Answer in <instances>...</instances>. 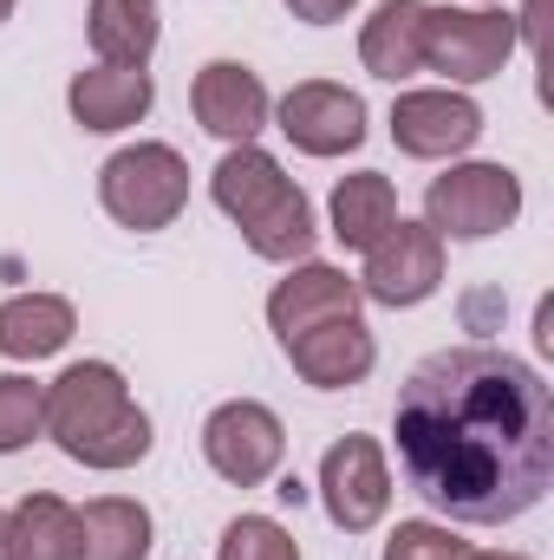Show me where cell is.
<instances>
[{
	"label": "cell",
	"mask_w": 554,
	"mask_h": 560,
	"mask_svg": "<svg viewBox=\"0 0 554 560\" xmlns=\"http://www.w3.org/2000/svg\"><path fill=\"white\" fill-rule=\"evenodd\" d=\"M392 436L405 482L470 528L529 515L554 482V398L503 346L430 352L399 392Z\"/></svg>",
	"instance_id": "cell-1"
},
{
	"label": "cell",
	"mask_w": 554,
	"mask_h": 560,
	"mask_svg": "<svg viewBox=\"0 0 554 560\" xmlns=\"http://www.w3.org/2000/svg\"><path fill=\"white\" fill-rule=\"evenodd\" d=\"M99 202L118 229H138V235H157L183 215L189 202V163L170 150V143H131L118 150L105 170H99Z\"/></svg>",
	"instance_id": "cell-4"
},
{
	"label": "cell",
	"mask_w": 554,
	"mask_h": 560,
	"mask_svg": "<svg viewBox=\"0 0 554 560\" xmlns=\"http://www.w3.org/2000/svg\"><path fill=\"white\" fill-rule=\"evenodd\" d=\"M7 13H13V0H0V20H7Z\"/></svg>",
	"instance_id": "cell-28"
},
{
	"label": "cell",
	"mask_w": 554,
	"mask_h": 560,
	"mask_svg": "<svg viewBox=\"0 0 554 560\" xmlns=\"http://www.w3.org/2000/svg\"><path fill=\"white\" fill-rule=\"evenodd\" d=\"M516 215H522V176L503 163H457V170L430 176V189H424V222L450 242L503 235Z\"/></svg>",
	"instance_id": "cell-5"
},
{
	"label": "cell",
	"mask_w": 554,
	"mask_h": 560,
	"mask_svg": "<svg viewBox=\"0 0 554 560\" xmlns=\"http://www.w3.org/2000/svg\"><path fill=\"white\" fill-rule=\"evenodd\" d=\"M66 105L85 131H125L157 105V85L143 66H92L66 85Z\"/></svg>",
	"instance_id": "cell-15"
},
{
	"label": "cell",
	"mask_w": 554,
	"mask_h": 560,
	"mask_svg": "<svg viewBox=\"0 0 554 560\" xmlns=\"http://www.w3.org/2000/svg\"><path fill=\"white\" fill-rule=\"evenodd\" d=\"M522 26L496 7H430L424 20V66L457 79V85H483L509 66Z\"/></svg>",
	"instance_id": "cell-6"
},
{
	"label": "cell",
	"mask_w": 554,
	"mask_h": 560,
	"mask_svg": "<svg viewBox=\"0 0 554 560\" xmlns=\"http://www.w3.org/2000/svg\"><path fill=\"white\" fill-rule=\"evenodd\" d=\"M209 196L262 261H307L320 242L307 189L255 143H229V156L209 170Z\"/></svg>",
	"instance_id": "cell-3"
},
{
	"label": "cell",
	"mask_w": 554,
	"mask_h": 560,
	"mask_svg": "<svg viewBox=\"0 0 554 560\" xmlns=\"http://www.w3.org/2000/svg\"><path fill=\"white\" fill-rule=\"evenodd\" d=\"M320 502H326V522L346 528V535H366L385 509H392V469H385V450L372 436H339L320 463Z\"/></svg>",
	"instance_id": "cell-9"
},
{
	"label": "cell",
	"mask_w": 554,
	"mask_h": 560,
	"mask_svg": "<svg viewBox=\"0 0 554 560\" xmlns=\"http://www.w3.org/2000/svg\"><path fill=\"white\" fill-rule=\"evenodd\" d=\"M72 332H79V313L59 293H13L0 306V352L7 359H53V352H66Z\"/></svg>",
	"instance_id": "cell-18"
},
{
	"label": "cell",
	"mask_w": 554,
	"mask_h": 560,
	"mask_svg": "<svg viewBox=\"0 0 554 560\" xmlns=\"http://www.w3.org/2000/svg\"><path fill=\"white\" fill-rule=\"evenodd\" d=\"M280 352L293 359V372H300L313 392H346V385H359V378L379 365L372 326H366L359 313H353V319H326V326H313V332L287 339Z\"/></svg>",
	"instance_id": "cell-14"
},
{
	"label": "cell",
	"mask_w": 554,
	"mask_h": 560,
	"mask_svg": "<svg viewBox=\"0 0 554 560\" xmlns=\"http://www.w3.org/2000/svg\"><path fill=\"white\" fill-rule=\"evenodd\" d=\"M385 560H470V541H457L443 522H399Z\"/></svg>",
	"instance_id": "cell-24"
},
{
	"label": "cell",
	"mask_w": 554,
	"mask_h": 560,
	"mask_svg": "<svg viewBox=\"0 0 554 560\" xmlns=\"http://www.w3.org/2000/svg\"><path fill=\"white\" fill-rule=\"evenodd\" d=\"M470 560H529V555H470Z\"/></svg>",
	"instance_id": "cell-27"
},
{
	"label": "cell",
	"mask_w": 554,
	"mask_h": 560,
	"mask_svg": "<svg viewBox=\"0 0 554 560\" xmlns=\"http://www.w3.org/2000/svg\"><path fill=\"white\" fill-rule=\"evenodd\" d=\"M424 20H430L424 0H385V7L366 20V33H359V59H366L372 79L399 85V79L424 72Z\"/></svg>",
	"instance_id": "cell-17"
},
{
	"label": "cell",
	"mask_w": 554,
	"mask_h": 560,
	"mask_svg": "<svg viewBox=\"0 0 554 560\" xmlns=\"http://www.w3.org/2000/svg\"><path fill=\"white\" fill-rule=\"evenodd\" d=\"M196 125L222 143H255V131L268 125V85L242 66V59H209L189 85Z\"/></svg>",
	"instance_id": "cell-11"
},
{
	"label": "cell",
	"mask_w": 554,
	"mask_h": 560,
	"mask_svg": "<svg viewBox=\"0 0 554 560\" xmlns=\"http://www.w3.org/2000/svg\"><path fill=\"white\" fill-rule=\"evenodd\" d=\"M280 131L307 156H346L366 143V98L333 79H300L280 98Z\"/></svg>",
	"instance_id": "cell-10"
},
{
	"label": "cell",
	"mask_w": 554,
	"mask_h": 560,
	"mask_svg": "<svg viewBox=\"0 0 554 560\" xmlns=\"http://www.w3.org/2000/svg\"><path fill=\"white\" fill-rule=\"evenodd\" d=\"M359 280L339 275V268H326V261H300L293 275L280 280L275 293H268V326H275V339H300V332H313V326H326V319H353L359 313Z\"/></svg>",
	"instance_id": "cell-13"
},
{
	"label": "cell",
	"mask_w": 554,
	"mask_h": 560,
	"mask_svg": "<svg viewBox=\"0 0 554 560\" xmlns=\"http://www.w3.org/2000/svg\"><path fill=\"white\" fill-rule=\"evenodd\" d=\"M39 430H46V385L7 372V378H0V456L26 450Z\"/></svg>",
	"instance_id": "cell-22"
},
{
	"label": "cell",
	"mask_w": 554,
	"mask_h": 560,
	"mask_svg": "<svg viewBox=\"0 0 554 560\" xmlns=\"http://www.w3.org/2000/svg\"><path fill=\"white\" fill-rule=\"evenodd\" d=\"M7 548L13 560H72V502L59 495H26L13 515H7Z\"/></svg>",
	"instance_id": "cell-21"
},
{
	"label": "cell",
	"mask_w": 554,
	"mask_h": 560,
	"mask_svg": "<svg viewBox=\"0 0 554 560\" xmlns=\"http://www.w3.org/2000/svg\"><path fill=\"white\" fill-rule=\"evenodd\" d=\"M476 138H483V112H476L463 92H405V98L392 105V143H399L405 156L437 163V156L470 150Z\"/></svg>",
	"instance_id": "cell-12"
},
{
	"label": "cell",
	"mask_w": 554,
	"mask_h": 560,
	"mask_svg": "<svg viewBox=\"0 0 554 560\" xmlns=\"http://www.w3.org/2000/svg\"><path fill=\"white\" fill-rule=\"evenodd\" d=\"M99 66H150L157 52V0H92L85 13Z\"/></svg>",
	"instance_id": "cell-19"
},
{
	"label": "cell",
	"mask_w": 554,
	"mask_h": 560,
	"mask_svg": "<svg viewBox=\"0 0 554 560\" xmlns=\"http://www.w3.org/2000/svg\"><path fill=\"white\" fill-rule=\"evenodd\" d=\"M46 436L85 469H131L150 456V418L105 359H79L46 385Z\"/></svg>",
	"instance_id": "cell-2"
},
{
	"label": "cell",
	"mask_w": 554,
	"mask_h": 560,
	"mask_svg": "<svg viewBox=\"0 0 554 560\" xmlns=\"http://www.w3.org/2000/svg\"><path fill=\"white\" fill-rule=\"evenodd\" d=\"M0 560H13V548H7V515H0Z\"/></svg>",
	"instance_id": "cell-26"
},
{
	"label": "cell",
	"mask_w": 554,
	"mask_h": 560,
	"mask_svg": "<svg viewBox=\"0 0 554 560\" xmlns=\"http://www.w3.org/2000/svg\"><path fill=\"white\" fill-rule=\"evenodd\" d=\"M203 456H209V469L222 476V482H235V489H255V482H268L280 469V456H287V430L268 405H255V398H229V405H216L209 423H203Z\"/></svg>",
	"instance_id": "cell-7"
},
{
	"label": "cell",
	"mask_w": 554,
	"mask_h": 560,
	"mask_svg": "<svg viewBox=\"0 0 554 560\" xmlns=\"http://www.w3.org/2000/svg\"><path fill=\"white\" fill-rule=\"evenodd\" d=\"M392 222H399V189H392V176L359 170V176H346V183L333 189V235H339V248H359V255H366Z\"/></svg>",
	"instance_id": "cell-20"
},
{
	"label": "cell",
	"mask_w": 554,
	"mask_h": 560,
	"mask_svg": "<svg viewBox=\"0 0 554 560\" xmlns=\"http://www.w3.org/2000/svg\"><path fill=\"white\" fill-rule=\"evenodd\" d=\"M216 560H300V548L275 515H235L216 541Z\"/></svg>",
	"instance_id": "cell-23"
},
{
	"label": "cell",
	"mask_w": 554,
	"mask_h": 560,
	"mask_svg": "<svg viewBox=\"0 0 554 560\" xmlns=\"http://www.w3.org/2000/svg\"><path fill=\"white\" fill-rule=\"evenodd\" d=\"M443 287V235L430 222H392L372 248H366V275L359 293L379 300V306H417Z\"/></svg>",
	"instance_id": "cell-8"
},
{
	"label": "cell",
	"mask_w": 554,
	"mask_h": 560,
	"mask_svg": "<svg viewBox=\"0 0 554 560\" xmlns=\"http://www.w3.org/2000/svg\"><path fill=\"white\" fill-rule=\"evenodd\" d=\"M359 0H287V13L293 20H307V26H333V20H346Z\"/></svg>",
	"instance_id": "cell-25"
},
{
	"label": "cell",
	"mask_w": 554,
	"mask_h": 560,
	"mask_svg": "<svg viewBox=\"0 0 554 560\" xmlns=\"http://www.w3.org/2000/svg\"><path fill=\"white\" fill-rule=\"evenodd\" d=\"M150 555V509L131 495H99L72 509V560H143Z\"/></svg>",
	"instance_id": "cell-16"
}]
</instances>
